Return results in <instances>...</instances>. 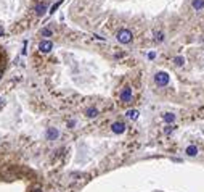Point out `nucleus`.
Wrapping results in <instances>:
<instances>
[{
	"label": "nucleus",
	"instance_id": "obj_15",
	"mask_svg": "<svg viewBox=\"0 0 204 192\" xmlns=\"http://www.w3.org/2000/svg\"><path fill=\"white\" fill-rule=\"evenodd\" d=\"M40 34H42V36H45V37H50V36H52V31L47 29V27H43V29L40 31Z\"/></svg>",
	"mask_w": 204,
	"mask_h": 192
},
{
	"label": "nucleus",
	"instance_id": "obj_3",
	"mask_svg": "<svg viewBox=\"0 0 204 192\" xmlns=\"http://www.w3.org/2000/svg\"><path fill=\"white\" fill-rule=\"evenodd\" d=\"M121 100L124 103H129L130 100H132V89L130 87H124L122 92H121Z\"/></svg>",
	"mask_w": 204,
	"mask_h": 192
},
{
	"label": "nucleus",
	"instance_id": "obj_19",
	"mask_svg": "<svg viewBox=\"0 0 204 192\" xmlns=\"http://www.w3.org/2000/svg\"><path fill=\"white\" fill-rule=\"evenodd\" d=\"M2 34H3V27L0 26V36H2Z\"/></svg>",
	"mask_w": 204,
	"mask_h": 192
},
{
	"label": "nucleus",
	"instance_id": "obj_17",
	"mask_svg": "<svg viewBox=\"0 0 204 192\" xmlns=\"http://www.w3.org/2000/svg\"><path fill=\"white\" fill-rule=\"evenodd\" d=\"M154 56H156V53H154V52H150V53H148V58H150V60H153Z\"/></svg>",
	"mask_w": 204,
	"mask_h": 192
},
{
	"label": "nucleus",
	"instance_id": "obj_16",
	"mask_svg": "<svg viewBox=\"0 0 204 192\" xmlns=\"http://www.w3.org/2000/svg\"><path fill=\"white\" fill-rule=\"evenodd\" d=\"M154 39H156V41H164V34L162 32H154Z\"/></svg>",
	"mask_w": 204,
	"mask_h": 192
},
{
	"label": "nucleus",
	"instance_id": "obj_18",
	"mask_svg": "<svg viewBox=\"0 0 204 192\" xmlns=\"http://www.w3.org/2000/svg\"><path fill=\"white\" fill-rule=\"evenodd\" d=\"M172 131H174L172 126H167V128H166V132H172Z\"/></svg>",
	"mask_w": 204,
	"mask_h": 192
},
{
	"label": "nucleus",
	"instance_id": "obj_2",
	"mask_svg": "<svg viewBox=\"0 0 204 192\" xmlns=\"http://www.w3.org/2000/svg\"><path fill=\"white\" fill-rule=\"evenodd\" d=\"M132 32H130L129 29H121L117 32V41L121 44H129L130 41H132Z\"/></svg>",
	"mask_w": 204,
	"mask_h": 192
},
{
	"label": "nucleus",
	"instance_id": "obj_5",
	"mask_svg": "<svg viewBox=\"0 0 204 192\" xmlns=\"http://www.w3.org/2000/svg\"><path fill=\"white\" fill-rule=\"evenodd\" d=\"M52 49H53V44L50 42V41H42L40 44H39V50L43 52V53H48Z\"/></svg>",
	"mask_w": 204,
	"mask_h": 192
},
{
	"label": "nucleus",
	"instance_id": "obj_10",
	"mask_svg": "<svg viewBox=\"0 0 204 192\" xmlns=\"http://www.w3.org/2000/svg\"><path fill=\"white\" fill-rule=\"evenodd\" d=\"M198 154V149H196V145H188L186 147V155H190V157H195Z\"/></svg>",
	"mask_w": 204,
	"mask_h": 192
},
{
	"label": "nucleus",
	"instance_id": "obj_6",
	"mask_svg": "<svg viewBox=\"0 0 204 192\" xmlns=\"http://www.w3.org/2000/svg\"><path fill=\"white\" fill-rule=\"evenodd\" d=\"M56 137H58V129L48 128V131H47V139H48V140H55Z\"/></svg>",
	"mask_w": 204,
	"mask_h": 192
},
{
	"label": "nucleus",
	"instance_id": "obj_11",
	"mask_svg": "<svg viewBox=\"0 0 204 192\" xmlns=\"http://www.w3.org/2000/svg\"><path fill=\"white\" fill-rule=\"evenodd\" d=\"M162 118H164V121H167V123H174L175 121V115H174V113H164Z\"/></svg>",
	"mask_w": 204,
	"mask_h": 192
},
{
	"label": "nucleus",
	"instance_id": "obj_4",
	"mask_svg": "<svg viewBox=\"0 0 204 192\" xmlns=\"http://www.w3.org/2000/svg\"><path fill=\"white\" fill-rule=\"evenodd\" d=\"M112 132H116V134H122L124 131H126V124H124L122 121H116V123H112Z\"/></svg>",
	"mask_w": 204,
	"mask_h": 192
},
{
	"label": "nucleus",
	"instance_id": "obj_12",
	"mask_svg": "<svg viewBox=\"0 0 204 192\" xmlns=\"http://www.w3.org/2000/svg\"><path fill=\"white\" fill-rule=\"evenodd\" d=\"M85 113H87V116H88V118H95V116L98 115V110H97V108H88Z\"/></svg>",
	"mask_w": 204,
	"mask_h": 192
},
{
	"label": "nucleus",
	"instance_id": "obj_8",
	"mask_svg": "<svg viewBox=\"0 0 204 192\" xmlns=\"http://www.w3.org/2000/svg\"><path fill=\"white\" fill-rule=\"evenodd\" d=\"M126 115H127V118H129V120L135 121V120H138V115H140V113H138V110H127V113H126Z\"/></svg>",
	"mask_w": 204,
	"mask_h": 192
},
{
	"label": "nucleus",
	"instance_id": "obj_7",
	"mask_svg": "<svg viewBox=\"0 0 204 192\" xmlns=\"http://www.w3.org/2000/svg\"><path fill=\"white\" fill-rule=\"evenodd\" d=\"M45 11H47V5H45V3H37V5H36V13H37L39 16L45 15Z\"/></svg>",
	"mask_w": 204,
	"mask_h": 192
},
{
	"label": "nucleus",
	"instance_id": "obj_9",
	"mask_svg": "<svg viewBox=\"0 0 204 192\" xmlns=\"http://www.w3.org/2000/svg\"><path fill=\"white\" fill-rule=\"evenodd\" d=\"M193 8L196 10V11H199V10H202L204 8V0H193Z\"/></svg>",
	"mask_w": 204,
	"mask_h": 192
},
{
	"label": "nucleus",
	"instance_id": "obj_1",
	"mask_svg": "<svg viewBox=\"0 0 204 192\" xmlns=\"http://www.w3.org/2000/svg\"><path fill=\"white\" fill-rule=\"evenodd\" d=\"M169 81H171V78H169V74H167L166 71H159V73H156V76H154V82H156L159 87L167 86Z\"/></svg>",
	"mask_w": 204,
	"mask_h": 192
},
{
	"label": "nucleus",
	"instance_id": "obj_14",
	"mask_svg": "<svg viewBox=\"0 0 204 192\" xmlns=\"http://www.w3.org/2000/svg\"><path fill=\"white\" fill-rule=\"evenodd\" d=\"M61 2H63V0H60V2H56V3H53L52 5V8H50V13H55L56 10H58V7L61 5Z\"/></svg>",
	"mask_w": 204,
	"mask_h": 192
},
{
	"label": "nucleus",
	"instance_id": "obj_20",
	"mask_svg": "<svg viewBox=\"0 0 204 192\" xmlns=\"http://www.w3.org/2000/svg\"><path fill=\"white\" fill-rule=\"evenodd\" d=\"M0 76H2V71H0Z\"/></svg>",
	"mask_w": 204,
	"mask_h": 192
},
{
	"label": "nucleus",
	"instance_id": "obj_13",
	"mask_svg": "<svg viewBox=\"0 0 204 192\" xmlns=\"http://www.w3.org/2000/svg\"><path fill=\"white\" fill-rule=\"evenodd\" d=\"M174 63L177 65V66H182L185 63V60H183V56H175V60H174Z\"/></svg>",
	"mask_w": 204,
	"mask_h": 192
}]
</instances>
